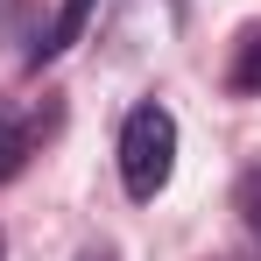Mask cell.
<instances>
[{
  "mask_svg": "<svg viewBox=\"0 0 261 261\" xmlns=\"http://www.w3.org/2000/svg\"><path fill=\"white\" fill-rule=\"evenodd\" d=\"M226 92H233V99H261V21L247 29V36H240V49H233Z\"/></svg>",
  "mask_w": 261,
  "mask_h": 261,
  "instance_id": "3957f363",
  "label": "cell"
},
{
  "mask_svg": "<svg viewBox=\"0 0 261 261\" xmlns=\"http://www.w3.org/2000/svg\"><path fill=\"white\" fill-rule=\"evenodd\" d=\"M29 148H36V134H29V120L14 113V106H0V184L29 163Z\"/></svg>",
  "mask_w": 261,
  "mask_h": 261,
  "instance_id": "277c9868",
  "label": "cell"
},
{
  "mask_svg": "<svg viewBox=\"0 0 261 261\" xmlns=\"http://www.w3.org/2000/svg\"><path fill=\"white\" fill-rule=\"evenodd\" d=\"M85 21H92V0H64L57 14H49V29H43V43L29 49V64H49V57H64V49L85 36Z\"/></svg>",
  "mask_w": 261,
  "mask_h": 261,
  "instance_id": "7a4b0ae2",
  "label": "cell"
},
{
  "mask_svg": "<svg viewBox=\"0 0 261 261\" xmlns=\"http://www.w3.org/2000/svg\"><path fill=\"white\" fill-rule=\"evenodd\" d=\"M78 261H113V247H85V254H78Z\"/></svg>",
  "mask_w": 261,
  "mask_h": 261,
  "instance_id": "8992f818",
  "label": "cell"
},
{
  "mask_svg": "<svg viewBox=\"0 0 261 261\" xmlns=\"http://www.w3.org/2000/svg\"><path fill=\"white\" fill-rule=\"evenodd\" d=\"M176 170V113L141 99L127 120H120V184H127L134 205H148Z\"/></svg>",
  "mask_w": 261,
  "mask_h": 261,
  "instance_id": "6da1fadb",
  "label": "cell"
},
{
  "mask_svg": "<svg viewBox=\"0 0 261 261\" xmlns=\"http://www.w3.org/2000/svg\"><path fill=\"white\" fill-rule=\"evenodd\" d=\"M0 254H7V240H0Z\"/></svg>",
  "mask_w": 261,
  "mask_h": 261,
  "instance_id": "52a82bcc",
  "label": "cell"
},
{
  "mask_svg": "<svg viewBox=\"0 0 261 261\" xmlns=\"http://www.w3.org/2000/svg\"><path fill=\"white\" fill-rule=\"evenodd\" d=\"M233 205H240V226L254 233V247H261V163L247 176H240V191H233Z\"/></svg>",
  "mask_w": 261,
  "mask_h": 261,
  "instance_id": "5b68a950",
  "label": "cell"
}]
</instances>
